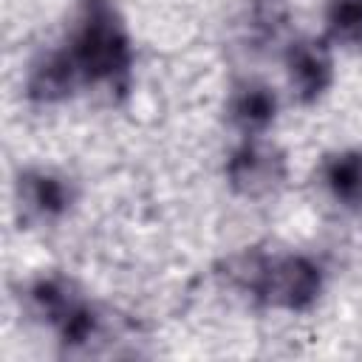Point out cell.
Segmentation results:
<instances>
[{"instance_id": "cell-2", "label": "cell", "mask_w": 362, "mask_h": 362, "mask_svg": "<svg viewBox=\"0 0 362 362\" xmlns=\"http://www.w3.org/2000/svg\"><path fill=\"white\" fill-rule=\"evenodd\" d=\"M226 280L255 300L288 311L308 308L322 286L320 266L305 255L269 257L260 249H246L226 260Z\"/></svg>"}, {"instance_id": "cell-5", "label": "cell", "mask_w": 362, "mask_h": 362, "mask_svg": "<svg viewBox=\"0 0 362 362\" xmlns=\"http://www.w3.org/2000/svg\"><path fill=\"white\" fill-rule=\"evenodd\" d=\"M286 71L288 82L300 102H317L334 76V62L328 45L320 40H297L286 51Z\"/></svg>"}, {"instance_id": "cell-8", "label": "cell", "mask_w": 362, "mask_h": 362, "mask_svg": "<svg viewBox=\"0 0 362 362\" xmlns=\"http://www.w3.org/2000/svg\"><path fill=\"white\" fill-rule=\"evenodd\" d=\"M274 113H277V96H274V90L269 85L246 79V82H238L232 88L229 119L246 136L263 133L274 122Z\"/></svg>"}, {"instance_id": "cell-4", "label": "cell", "mask_w": 362, "mask_h": 362, "mask_svg": "<svg viewBox=\"0 0 362 362\" xmlns=\"http://www.w3.org/2000/svg\"><path fill=\"white\" fill-rule=\"evenodd\" d=\"M226 178L235 192L246 198H263L286 181V158L277 147L249 139L232 150L226 161Z\"/></svg>"}, {"instance_id": "cell-6", "label": "cell", "mask_w": 362, "mask_h": 362, "mask_svg": "<svg viewBox=\"0 0 362 362\" xmlns=\"http://www.w3.org/2000/svg\"><path fill=\"white\" fill-rule=\"evenodd\" d=\"M74 201L71 184L48 170H25L17 178V204L25 221H54Z\"/></svg>"}, {"instance_id": "cell-11", "label": "cell", "mask_w": 362, "mask_h": 362, "mask_svg": "<svg viewBox=\"0 0 362 362\" xmlns=\"http://www.w3.org/2000/svg\"><path fill=\"white\" fill-rule=\"evenodd\" d=\"M286 20V3L283 0H260L255 6V25L269 37L277 34V28L283 25Z\"/></svg>"}, {"instance_id": "cell-9", "label": "cell", "mask_w": 362, "mask_h": 362, "mask_svg": "<svg viewBox=\"0 0 362 362\" xmlns=\"http://www.w3.org/2000/svg\"><path fill=\"white\" fill-rule=\"evenodd\" d=\"M322 181L345 206H362V150H342L325 158Z\"/></svg>"}, {"instance_id": "cell-1", "label": "cell", "mask_w": 362, "mask_h": 362, "mask_svg": "<svg viewBox=\"0 0 362 362\" xmlns=\"http://www.w3.org/2000/svg\"><path fill=\"white\" fill-rule=\"evenodd\" d=\"M79 82L124 90L133 65V48L124 20L113 0H82L65 45Z\"/></svg>"}, {"instance_id": "cell-3", "label": "cell", "mask_w": 362, "mask_h": 362, "mask_svg": "<svg viewBox=\"0 0 362 362\" xmlns=\"http://www.w3.org/2000/svg\"><path fill=\"white\" fill-rule=\"evenodd\" d=\"M28 303L31 311L57 331L65 354H90V345L107 337L99 308L59 274L34 280L28 288Z\"/></svg>"}, {"instance_id": "cell-10", "label": "cell", "mask_w": 362, "mask_h": 362, "mask_svg": "<svg viewBox=\"0 0 362 362\" xmlns=\"http://www.w3.org/2000/svg\"><path fill=\"white\" fill-rule=\"evenodd\" d=\"M325 31L334 42L362 45V0H328Z\"/></svg>"}, {"instance_id": "cell-7", "label": "cell", "mask_w": 362, "mask_h": 362, "mask_svg": "<svg viewBox=\"0 0 362 362\" xmlns=\"http://www.w3.org/2000/svg\"><path fill=\"white\" fill-rule=\"evenodd\" d=\"M79 85L76 68L68 57L65 48L57 51H45L31 62L28 79H25V93L34 102H59L65 96L74 93V88Z\"/></svg>"}]
</instances>
